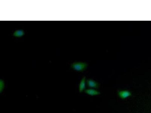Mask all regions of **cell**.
Instances as JSON below:
<instances>
[{"instance_id": "7a4b0ae2", "label": "cell", "mask_w": 151, "mask_h": 113, "mask_svg": "<svg viewBox=\"0 0 151 113\" xmlns=\"http://www.w3.org/2000/svg\"><path fill=\"white\" fill-rule=\"evenodd\" d=\"M118 95L122 99H125L132 95V93L129 90H121L118 91Z\"/></svg>"}, {"instance_id": "5b68a950", "label": "cell", "mask_w": 151, "mask_h": 113, "mask_svg": "<svg viewBox=\"0 0 151 113\" xmlns=\"http://www.w3.org/2000/svg\"><path fill=\"white\" fill-rule=\"evenodd\" d=\"M86 78L84 77L81 81L79 84V91L81 93L86 90Z\"/></svg>"}, {"instance_id": "277c9868", "label": "cell", "mask_w": 151, "mask_h": 113, "mask_svg": "<svg viewBox=\"0 0 151 113\" xmlns=\"http://www.w3.org/2000/svg\"><path fill=\"white\" fill-rule=\"evenodd\" d=\"M84 92L87 94L89 95L93 96L98 95L101 94V92L99 91L93 89H88L85 90Z\"/></svg>"}, {"instance_id": "3957f363", "label": "cell", "mask_w": 151, "mask_h": 113, "mask_svg": "<svg viewBox=\"0 0 151 113\" xmlns=\"http://www.w3.org/2000/svg\"><path fill=\"white\" fill-rule=\"evenodd\" d=\"M87 86L91 89L93 88H98L99 86V84L98 82L95 81L93 80L92 79H88L87 80Z\"/></svg>"}, {"instance_id": "6da1fadb", "label": "cell", "mask_w": 151, "mask_h": 113, "mask_svg": "<svg viewBox=\"0 0 151 113\" xmlns=\"http://www.w3.org/2000/svg\"><path fill=\"white\" fill-rule=\"evenodd\" d=\"M87 64L83 62H75L71 65L72 69L77 71H83L87 68Z\"/></svg>"}, {"instance_id": "8992f818", "label": "cell", "mask_w": 151, "mask_h": 113, "mask_svg": "<svg viewBox=\"0 0 151 113\" xmlns=\"http://www.w3.org/2000/svg\"><path fill=\"white\" fill-rule=\"evenodd\" d=\"M24 34V32L23 30H18L13 33V35L16 37H21Z\"/></svg>"}, {"instance_id": "52a82bcc", "label": "cell", "mask_w": 151, "mask_h": 113, "mask_svg": "<svg viewBox=\"0 0 151 113\" xmlns=\"http://www.w3.org/2000/svg\"><path fill=\"white\" fill-rule=\"evenodd\" d=\"M5 84H4V81L3 80H0V92H2L4 89Z\"/></svg>"}]
</instances>
